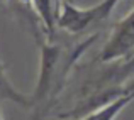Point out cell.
<instances>
[{"instance_id":"6","label":"cell","mask_w":134,"mask_h":120,"mask_svg":"<svg viewBox=\"0 0 134 120\" xmlns=\"http://www.w3.org/2000/svg\"><path fill=\"white\" fill-rule=\"evenodd\" d=\"M132 91H134V78H132L131 81H127V83H126L124 86H121V88H115V90L110 93V100H112V98H115V97H119V95L132 93Z\"/></svg>"},{"instance_id":"4","label":"cell","mask_w":134,"mask_h":120,"mask_svg":"<svg viewBox=\"0 0 134 120\" xmlns=\"http://www.w3.org/2000/svg\"><path fill=\"white\" fill-rule=\"evenodd\" d=\"M132 100H134V91L132 93H126V95H119V97L109 100L107 103H104L102 107H98V110L88 112V113H85L78 120H115V117Z\"/></svg>"},{"instance_id":"5","label":"cell","mask_w":134,"mask_h":120,"mask_svg":"<svg viewBox=\"0 0 134 120\" xmlns=\"http://www.w3.org/2000/svg\"><path fill=\"white\" fill-rule=\"evenodd\" d=\"M2 100L14 101V103L20 105V107H24V108H32V98L27 97V95H22L20 91H17L15 88H14V85L7 78L5 66L0 61V101Z\"/></svg>"},{"instance_id":"7","label":"cell","mask_w":134,"mask_h":120,"mask_svg":"<svg viewBox=\"0 0 134 120\" xmlns=\"http://www.w3.org/2000/svg\"><path fill=\"white\" fill-rule=\"evenodd\" d=\"M0 120H3V117H2V108H0Z\"/></svg>"},{"instance_id":"2","label":"cell","mask_w":134,"mask_h":120,"mask_svg":"<svg viewBox=\"0 0 134 120\" xmlns=\"http://www.w3.org/2000/svg\"><path fill=\"white\" fill-rule=\"evenodd\" d=\"M119 2L121 0H100L92 7L80 9L70 0H63L58 15V27L68 34H82L88 27L107 20Z\"/></svg>"},{"instance_id":"1","label":"cell","mask_w":134,"mask_h":120,"mask_svg":"<svg viewBox=\"0 0 134 120\" xmlns=\"http://www.w3.org/2000/svg\"><path fill=\"white\" fill-rule=\"evenodd\" d=\"M98 37V34H93L88 39L71 46H63L54 39H48L46 34L37 36L36 41L39 44L41 51V68H39V78L32 98V108H39L44 101L54 100L58 93L63 90L68 75L71 71L73 64L78 61L80 56L92 46V42Z\"/></svg>"},{"instance_id":"3","label":"cell","mask_w":134,"mask_h":120,"mask_svg":"<svg viewBox=\"0 0 134 120\" xmlns=\"http://www.w3.org/2000/svg\"><path fill=\"white\" fill-rule=\"evenodd\" d=\"M134 52V9L114 26L107 42L98 52L100 63H115Z\"/></svg>"}]
</instances>
